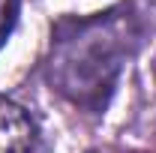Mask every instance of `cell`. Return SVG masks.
Listing matches in <instances>:
<instances>
[{"label": "cell", "instance_id": "4", "mask_svg": "<svg viewBox=\"0 0 156 153\" xmlns=\"http://www.w3.org/2000/svg\"><path fill=\"white\" fill-rule=\"evenodd\" d=\"M150 3H156V0H150Z\"/></svg>", "mask_w": 156, "mask_h": 153}, {"label": "cell", "instance_id": "1", "mask_svg": "<svg viewBox=\"0 0 156 153\" xmlns=\"http://www.w3.org/2000/svg\"><path fill=\"white\" fill-rule=\"evenodd\" d=\"M141 39L144 21L132 3H117L93 15H66L51 30L45 78L75 108L102 114Z\"/></svg>", "mask_w": 156, "mask_h": 153}, {"label": "cell", "instance_id": "2", "mask_svg": "<svg viewBox=\"0 0 156 153\" xmlns=\"http://www.w3.org/2000/svg\"><path fill=\"white\" fill-rule=\"evenodd\" d=\"M36 120L27 114V108L0 93V153H36Z\"/></svg>", "mask_w": 156, "mask_h": 153}, {"label": "cell", "instance_id": "3", "mask_svg": "<svg viewBox=\"0 0 156 153\" xmlns=\"http://www.w3.org/2000/svg\"><path fill=\"white\" fill-rule=\"evenodd\" d=\"M18 12H21V0H0V48L12 36V30L18 24Z\"/></svg>", "mask_w": 156, "mask_h": 153}]
</instances>
